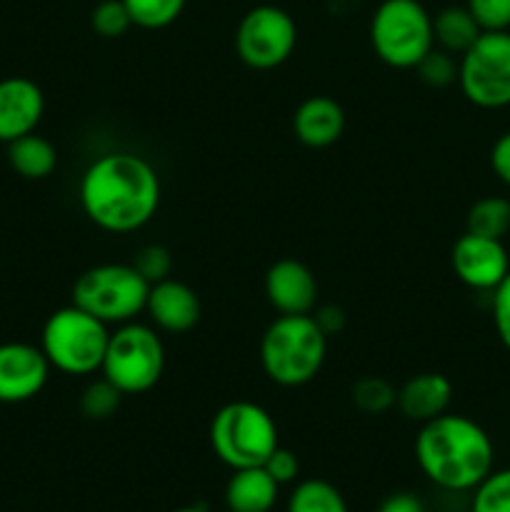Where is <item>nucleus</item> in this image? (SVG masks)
I'll return each instance as SVG.
<instances>
[{
  "label": "nucleus",
  "mask_w": 510,
  "mask_h": 512,
  "mask_svg": "<svg viewBox=\"0 0 510 512\" xmlns=\"http://www.w3.org/2000/svg\"><path fill=\"white\" fill-rule=\"evenodd\" d=\"M280 485L263 465L233 470L225 485V508L230 512H270L278 503Z\"/></svg>",
  "instance_id": "18"
},
{
  "label": "nucleus",
  "mask_w": 510,
  "mask_h": 512,
  "mask_svg": "<svg viewBox=\"0 0 510 512\" xmlns=\"http://www.w3.org/2000/svg\"><path fill=\"white\" fill-rule=\"evenodd\" d=\"M465 230L485 238L503 240L510 233V200L500 195H485L475 200L465 215Z\"/></svg>",
  "instance_id": "21"
},
{
  "label": "nucleus",
  "mask_w": 510,
  "mask_h": 512,
  "mask_svg": "<svg viewBox=\"0 0 510 512\" xmlns=\"http://www.w3.org/2000/svg\"><path fill=\"white\" fill-rule=\"evenodd\" d=\"M163 185L155 165L130 150L98 155L80 175L78 200L95 228L128 235L155 218Z\"/></svg>",
  "instance_id": "1"
},
{
  "label": "nucleus",
  "mask_w": 510,
  "mask_h": 512,
  "mask_svg": "<svg viewBox=\"0 0 510 512\" xmlns=\"http://www.w3.org/2000/svg\"><path fill=\"white\" fill-rule=\"evenodd\" d=\"M148 290L150 285L133 263H100L78 275L73 283V305L118 328L145 313Z\"/></svg>",
  "instance_id": "8"
},
{
  "label": "nucleus",
  "mask_w": 510,
  "mask_h": 512,
  "mask_svg": "<svg viewBox=\"0 0 510 512\" xmlns=\"http://www.w3.org/2000/svg\"><path fill=\"white\" fill-rule=\"evenodd\" d=\"M470 512H510V468L493 470L473 490Z\"/></svg>",
  "instance_id": "26"
},
{
  "label": "nucleus",
  "mask_w": 510,
  "mask_h": 512,
  "mask_svg": "<svg viewBox=\"0 0 510 512\" xmlns=\"http://www.w3.org/2000/svg\"><path fill=\"white\" fill-rule=\"evenodd\" d=\"M165 370V345L153 325L130 320L110 333L100 375L123 395H143L160 383Z\"/></svg>",
  "instance_id": "6"
},
{
  "label": "nucleus",
  "mask_w": 510,
  "mask_h": 512,
  "mask_svg": "<svg viewBox=\"0 0 510 512\" xmlns=\"http://www.w3.org/2000/svg\"><path fill=\"white\" fill-rule=\"evenodd\" d=\"M480 33L483 30L465 5H448L433 15L435 48L453 53L455 58H460L478 40Z\"/></svg>",
  "instance_id": "20"
},
{
  "label": "nucleus",
  "mask_w": 510,
  "mask_h": 512,
  "mask_svg": "<svg viewBox=\"0 0 510 512\" xmlns=\"http://www.w3.org/2000/svg\"><path fill=\"white\" fill-rule=\"evenodd\" d=\"M490 298V313H493V328L503 348L510 353V273L503 283L493 290Z\"/></svg>",
  "instance_id": "31"
},
{
  "label": "nucleus",
  "mask_w": 510,
  "mask_h": 512,
  "mask_svg": "<svg viewBox=\"0 0 510 512\" xmlns=\"http://www.w3.org/2000/svg\"><path fill=\"white\" fill-rule=\"evenodd\" d=\"M370 45L390 68L415 70L435 48L433 15L420 0H383L370 18Z\"/></svg>",
  "instance_id": "7"
},
{
  "label": "nucleus",
  "mask_w": 510,
  "mask_h": 512,
  "mask_svg": "<svg viewBox=\"0 0 510 512\" xmlns=\"http://www.w3.org/2000/svg\"><path fill=\"white\" fill-rule=\"evenodd\" d=\"M45 115V95L35 80L10 75L0 80V143L35 133Z\"/></svg>",
  "instance_id": "15"
},
{
  "label": "nucleus",
  "mask_w": 510,
  "mask_h": 512,
  "mask_svg": "<svg viewBox=\"0 0 510 512\" xmlns=\"http://www.w3.org/2000/svg\"><path fill=\"white\" fill-rule=\"evenodd\" d=\"M135 28L163 30L173 25L188 0H123Z\"/></svg>",
  "instance_id": "24"
},
{
  "label": "nucleus",
  "mask_w": 510,
  "mask_h": 512,
  "mask_svg": "<svg viewBox=\"0 0 510 512\" xmlns=\"http://www.w3.org/2000/svg\"><path fill=\"white\" fill-rule=\"evenodd\" d=\"M8 163L20 178L43 180L58 168V150L43 135L28 133L8 143Z\"/></svg>",
  "instance_id": "19"
},
{
  "label": "nucleus",
  "mask_w": 510,
  "mask_h": 512,
  "mask_svg": "<svg viewBox=\"0 0 510 512\" xmlns=\"http://www.w3.org/2000/svg\"><path fill=\"white\" fill-rule=\"evenodd\" d=\"M285 512H348V503L333 483L310 478L295 485Z\"/></svg>",
  "instance_id": "22"
},
{
  "label": "nucleus",
  "mask_w": 510,
  "mask_h": 512,
  "mask_svg": "<svg viewBox=\"0 0 510 512\" xmlns=\"http://www.w3.org/2000/svg\"><path fill=\"white\" fill-rule=\"evenodd\" d=\"M265 298L278 315H313L318 308V280L295 258L275 260L265 273Z\"/></svg>",
  "instance_id": "13"
},
{
  "label": "nucleus",
  "mask_w": 510,
  "mask_h": 512,
  "mask_svg": "<svg viewBox=\"0 0 510 512\" xmlns=\"http://www.w3.org/2000/svg\"><path fill=\"white\" fill-rule=\"evenodd\" d=\"M50 363L40 345L3 343L0 345V403H28L48 385Z\"/></svg>",
  "instance_id": "12"
},
{
  "label": "nucleus",
  "mask_w": 510,
  "mask_h": 512,
  "mask_svg": "<svg viewBox=\"0 0 510 512\" xmlns=\"http://www.w3.org/2000/svg\"><path fill=\"white\" fill-rule=\"evenodd\" d=\"M375 512H425L420 498H415L413 493H395L390 498H385L380 503V508Z\"/></svg>",
  "instance_id": "35"
},
{
  "label": "nucleus",
  "mask_w": 510,
  "mask_h": 512,
  "mask_svg": "<svg viewBox=\"0 0 510 512\" xmlns=\"http://www.w3.org/2000/svg\"><path fill=\"white\" fill-rule=\"evenodd\" d=\"M298 25L278 5H255L235 28V53L253 70H275L293 55Z\"/></svg>",
  "instance_id": "10"
},
{
  "label": "nucleus",
  "mask_w": 510,
  "mask_h": 512,
  "mask_svg": "<svg viewBox=\"0 0 510 512\" xmlns=\"http://www.w3.org/2000/svg\"><path fill=\"white\" fill-rule=\"evenodd\" d=\"M328 335L313 315H278L260 338V365L270 383L303 388L325 365Z\"/></svg>",
  "instance_id": "3"
},
{
  "label": "nucleus",
  "mask_w": 510,
  "mask_h": 512,
  "mask_svg": "<svg viewBox=\"0 0 510 512\" xmlns=\"http://www.w3.org/2000/svg\"><path fill=\"white\" fill-rule=\"evenodd\" d=\"M415 73L430 88H448V85L458 83V58L453 53L433 48L415 65Z\"/></svg>",
  "instance_id": "28"
},
{
  "label": "nucleus",
  "mask_w": 510,
  "mask_h": 512,
  "mask_svg": "<svg viewBox=\"0 0 510 512\" xmlns=\"http://www.w3.org/2000/svg\"><path fill=\"white\" fill-rule=\"evenodd\" d=\"M173 512H205L203 508H180V510H173Z\"/></svg>",
  "instance_id": "36"
},
{
  "label": "nucleus",
  "mask_w": 510,
  "mask_h": 512,
  "mask_svg": "<svg viewBox=\"0 0 510 512\" xmlns=\"http://www.w3.org/2000/svg\"><path fill=\"white\" fill-rule=\"evenodd\" d=\"M313 318L328 338L330 335H338L340 330L345 328V310L340 308V305H333V303L318 305V308L313 310Z\"/></svg>",
  "instance_id": "34"
},
{
  "label": "nucleus",
  "mask_w": 510,
  "mask_h": 512,
  "mask_svg": "<svg viewBox=\"0 0 510 512\" xmlns=\"http://www.w3.org/2000/svg\"><path fill=\"white\" fill-rule=\"evenodd\" d=\"M108 328L103 320L70 303L48 315L40 333V350L50 368L63 375L100 373L110 340Z\"/></svg>",
  "instance_id": "4"
},
{
  "label": "nucleus",
  "mask_w": 510,
  "mask_h": 512,
  "mask_svg": "<svg viewBox=\"0 0 510 512\" xmlns=\"http://www.w3.org/2000/svg\"><path fill=\"white\" fill-rule=\"evenodd\" d=\"M490 170L495 178L510 188V130L500 133L490 148Z\"/></svg>",
  "instance_id": "33"
},
{
  "label": "nucleus",
  "mask_w": 510,
  "mask_h": 512,
  "mask_svg": "<svg viewBox=\"0 0 510 512\" xmlns=\"http://www.w3.org/2000/svg\"><path fill=\"white\" fill-rule=\"evenodd\" d=\"M133 268L143 275L145 283L153 285L170 278V273H173V258H170V250L165 245L150 243L138 250V255L133 258Z\"/></svg>",
  "instance_id": "29"
},
{
  "label": "nucleus",
  "mask_w": 510,
  "mask_h": 512,
  "mask_svg": "<svg viewBox=\"0 0 510 512\" xmlns=\"http://www.w3.org/2000/svg\"><path fill=\"white\" fill-rule=\"evenodd\" d=\"M350 400H353V405L360 413L383 415L390 408H395L398 388L388 378H380V375H363L350 388Z\"/></svg>",
  "instance_id": "23"
},
{
  "label": "nucleus",
  "mask_w": 510,
  "mask_h": 512,
  "mask_svg": "<svg viewBox=\"0 0 510 512\" xmlns=\"http://www.w3.org/2000/svg\"><path fill=\"white\" fill-rule=\"evenodd\" d=\"M120 403H123V393L115 388L110 380H105L100 375L98 380L85 385V390L80 393V413L88 420H108L118 413Z\"/></svg>",
  "instance_id": "25"
},
{
  "label": "nucleus",
  "mask_w": 510,
  "mask_h": 512,
  "mask_svg": "<svg viewBox=\"0 0 510 512\" xmlns=\"http://www.w3.org/2000/svg\"><path fill=\"white\" fill-rule=\"evenodd\" d=\"M458 88L480 110L510 108V30H483L460 55Z\"/></svg>",
  "instance_id": "9"
},
{
  "label": "nucleus",
  "mask_w": 510,
  "mask_h": 512,
  "mask_svg": "<svg viewBox=\"0 0 510 512\" xmlns=\"http://www.w3.org/2000/svg\"><path fill=\"white\" fill-rule=\"evenodd\" d=\"M480 30H510V0H465Z\"/></svg>",
  "instance_id": "30"
},
{
  "label": "nucleus",
  "mask_w": 510,
  "mask_h": 512,
  "mask_svg": "<svg viewBox=\"0 0 510 512\" xmlns=\"http://www.w3.org/2000/svg\"><path fill=\"white\" fill-rule=\"evenodd\" d=\"M210 448L230 470L258 468L278 448V425L263 405L233 400L210 420Z\"/></svg>",
  "instance_id": "5"
},
{
  "label": "nucleus",
  "mask_w": 510,
  "mask_h": 512,
  "mask_svg": "<svg viewBox=\"0 0 510 512\" xmlns=\"http://www.w3.org/2000/svg\"><path fill=\"white\" fill-rule=\"evenodd\" d=\"M415 460L425 478L448 493H473L495 465L488 430L468 415L443 413L420 425Z\"/></svg>",
  "instance_id": "2"
},
{
  "label": "nucleus",
  "mask_w": 510,
  "mask_h": 512,
  "mask_svg": "<svg viewBox=\"0 0 510 512\" xmlns=\"http://www.w3.org/2000/svg\"><path fill=\"white\" fill-rule=\"evenodd\" d=\"M450 400H453V383L445 375L418 373L398 388L395 408L400 410L405 420L423 425L438 415L448 413Z\"/></svg>",
  "instance_id": "17"
},
{
  "label": "nucleus",
  "mask_w": 510,
  "mask_h": 512,
  "mask_svg": "<svg viewBox=\"0 0 510 512\" xmlns=\"http://www.w3.org/2000/svg\"><path fill=\"white\" fill-rule=\"evenodd\" d=\"M263 468L268 470L270 478H273L278 485L293 483L300 473V463H298V458H295L293 450L280 448V445L268 455V460L263 463Z\"/></svg>",
  "instance_id": "32"
},
{
  "label": "nucleus",
  "mask_w": 510,
  "mask_h": 512,
  "mask_svg": "<svg viewBox=\"0 0 510 512\" xmlns=\"http://www.w3.org/2000/svg\"><path fill=\"white\" fill-rule=\"evenodd\" d=\"M90 25H93V30L100 38L113 40L128 33L133 28V20H130V13L123 0H100L93 8V13H90Z\"/></svg>",
  "instance_id": "27"
},
{
  "label": "nucleus",
  "mask_w": 510,
  "mask_h": 512,
  "mask_svg": "<svg viewBox=\"0 0 510 512\" xmlns=\"http://www.w3.org/2000/svg\"><path fill=\"white\" fill-rule=\"evenodd\" d=\"M450 268L465 288L493 293L510 273V253L503 240L465 230L450 250Z\"/></svg>",
  "instance_id": "11"
},
{
  "label": "nucleus",
  "mask_w": 510,
  "mask_h": 512,
  "mask_svg": "<svg viewBox=\"0 0 510 512\" xmlns=\"http://www.w3.org/2000/svg\"><path fill=\"white\" fill-rule=\"evenodd\" d=\"M145 313H148L150 325L160 333L183 335L198 325L203 308H200L198 293L188 283L165 278L150 285Z\"/></svg>",
  "instance_id": "14"
},
{
  "label": "nucleus",
  "mask_w": 510,
  "mask_h": 512,
  "mask_svg": "<svg viewBox=\"0 0 510 512\" xmlns=\"http://www.w3.org/2000/svg\"><path fill=\"white\" fill-rule=\"evenodd\" d=\"M345 130V110L330 95H310L295 108L293 133L305 148H330Z\"/></svg>",
  "instance_id": "16"
}]
</instances>
